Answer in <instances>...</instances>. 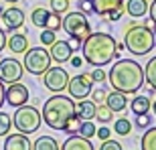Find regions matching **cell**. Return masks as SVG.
<instances>
[{
  "instance_id": "obj_1",
  "label": "cell",
  "mask_w": 156,
  "mask_h": 150,
  "mask_svg": "<svg viewBox=\"0 0 156 150\" xmlns=\"http://www.w3.org/2000/svg\"><path fill=\"white\" fill-rule=\"evenodd\" d=\"M110 85L122 93H138L144 85V67L134 59H118L110 69Z\"/></svg>"
},
{
  "instance_id": "obj_2",
  "label": "cell",
  "mask_w": 156,
  "mask_h": 150,
  "mask_svg": "<svg viewBox=\"0 0 156 150\" xmlns=\"http://www.w3.org/2000/svg\"><path fill=\"white\" fill-rule=\"evenodd\" d=\"M83 61L93 67H105L116 59V39L110 33H91L81 43Z\"/></svg>"
},
{
  "instance_id": "obj_3",
  "label": "cell",
  "mask_w": 156,
  "mask_h": 150,
  "mask_svg": "<svg viewBox=\"0 0 156 150\" xmlns=\"http://www.w3.org/2000/svg\"><path fill=\"white\" fill-rule=\"evenodd\" d=\"M43 122L51 130H59L65 132V128L69 124L71 118H75V102L71 95H63V93H55L49 99H45L43 104Z\"/></svg>"
},
{
  "instance_id": "obj_4",
  "label": "cell",
  "mask_w": 156,
  "mask_h": 150,
  "mask_svg": "<svg viewBox=\"0 0 156 150\" xmlns=\"http://www.w3.org/2000/svg\"><path fill=\"white\" fill-rule=\"evenodd\" d=\"M124 45L132 55L136 57H142V55H148L156 47V35L152 30H148L144 24H134V27H126V33H124Z\"/></svg>"
},
{
  "instance_id": "obj_5",
  "label": "cell",
  "mask_w": 156,
  "mask_h": 150,
  "mask_svg": "<svg viewBox=\"0 0 156 150\" xmlns=\"http://www.w3.org/2000/svg\"><path fill=\"white\" fill-rule=\"evenodd\" d=\"M61 29L71 37V41H77V43H83L87 37L91 35L89 18L85 16V12H81V10L67 12V16L61 20Z\"/></svg>"
},
{
  "instance_id": "obj_6",
  "label": "cell",
  "mask_w": 156,
  "mask_h": 150,
  "mask_svg": "<svg viewBox=\"0 0 156 150\" xmlns=\"http://www.w3.org/2000/svg\"><path fill=\"white\" fill-rule=\"evenodd\" d=\"M41 122H43L41 112L37 110L35 105H27V104L20 105V108H16V112H14V116H12V126L16 128V132L27 134V136L39 130Z\"/></svg>"
},
{
  "instance_id": "obj_7",
  "label": "cell",
  "mask_w": 156,
  "mask_h": 150,
  "mask_svg": "<svg viewBox=\"0 0 156 150\" xmlns=\"http://www.w3.org/2000/svg\"><path fill=\"white\" fill-rule=\"evenodd\" d=\"M23 67L29 71L30 75H43L49 67H51V55L45 47H33L24 51V61Z\"/></svg>"
},
{
  "instance_id": "obj_8",
  "label": "cell",
  "mask_w": 156,
  "mask_h": 150,
  "mask_svg": "<svg viewBox=\"0 0 156 150\" xmlns=\"http://www.w3.org/2000/svg\"><path fill=\"white\" fill-rule=\"evenodd\" d=\"M43 83H45V87L49 91L61 93L63 89H67L69 73H67L63 67H49V69L43 73Z\"/></svg>"
},
{
  "instance_id": "obj_9",
  "label": "cell",
  "mask_w": 156,
  "mask_h": 150,
  "mask_svg": "<svg viewBox=\"0 0 156 150\" xmlns=\"http://www.w3.org/2000/svg\"><path fill=\"white\" fill-rule=\"evenodd\" d=\"M95 81L91 79V73H79L75 77H69V83H67V89H69V95L73 99H85L89 93H91V87Z\"/></svg>"
},
{
  "instance_id": "obj_10",
  "label": "cell",
  "mask_w": 156,
  "mask_h": 150,
  "mask_svg": "<svg viewBox=\"0 0 156 150\" xmlns=\"http://www.w3.org/2000/svg\"><path fill=\"white\" fill-rule=\"evenodd\" d=\"M24 67L18 59H0V81L2 83H16L23 79Z\"/></svg>"
},
{
  "instance_id": "obj_11",
  "label": "cell",
  "mask_w": 156,
  "mask_h": 150,
  "mask_svg": "<svg viewBox=\"0 0 156 150\" xmlns=\"http://www.w3.org/2000/svg\"><path fill=\"white\" fill-rule=\"evenodd\" d=\"M29 102V89L24 83H10V87L4 91V104L12 105V108H20Z\"/></svg>"
},
{
  "instance_id": "obj_12",
  "label": "cell",
  "mask_w": 156,
  "mask_h": 150,
  "mask_svg": "<svg viewBox=\"0 0 156 150\" xmlns=\"http://www.w3.org/2000/svg\"><path fill=\"white\" fill-rule=\"evenodd\" d=\"M0 23H2L4 30H10V33L12 30H18L24 24V10L18 8V6H10V8L2 10V14H0Z\"/></svg>"
},
{
  "instance_id": "obj_13",
  "label": "cell",
  "mask_w": 156,
  "mask_h": 150,
  "mask_svg": "<svg viewBox=\"0 0 156 150\" xmlns=\"http://www.w3.org/2000/svg\"><path fill=\"white\" fill-rule=\"evenodd\" d=\"M73 47H71L69 41H55L51 45V51H49V55H51V61H55V63L63 65L67 63L71 57H73Z\"/></svg>"
},
{
  "instance_id": "obj_14",
  "label": "cell",
  "mask_w": 156,
  "mask_h": 150,
  "mask_svg": "<svg viewBox=\"0 0 156 150\" xmlns=\"http://www.w3.org/2000/svg\"><path fill=\"white\" fill-rule=\"evenodd\" d=\"M4 150H33V142L27 134H10L4 140Z\"/></svg>"
},
{
  "instance_id": "obj_15",
  "label": "cell",
  "mask_w": 156,
  "mask_h": 150,
  "mask_svg": "<svg viewBox=\"0 0 156 150\" xmlns=\"http://www.w3.org/2000/svg\"><path fill=\"white\" fill-rule=\"evenodd\" d=\"M108 108H110L114 114H118V112H124L126 110V105H128V98H126V93H122V91H110L108 95H105V102H104Z\"/></svg>"
},
{
  "instance_id": "obj_16",
  "label": "cell",
  "mask_w": 156,
  "mask_h": 150,
  "mask_svg": "<svg viewBox=\"0 0 156 150\" xmlns=\"http://www.w3.org/2000/svg\"><path fill=\"white\" fill-rule=\"evenodd\" d=\"M95 108L98 104H93L91 99H79L75 104V116L79 120H95Z\"/></svg>"
},
{
  "instance_id": "obj_17",
  "label": "cell",
  "mask_w": 156,
  "mask_h": 150,
  "mask_svg": "<svg viewBox=\"0 0 156 150\" xmlns=\"http://www.w3.org/2000/svg\"><path fill=\"white\" fill-rule=\"evenodd\" d=\"M61 150H95L91 144V140L83 138V136H77V134H71L69 138L63 142Z\"/></svg>"
},
{
  "instance_id": "obj_18",
  "label": "cell",
  "mask_w": 156,
  "mask_h": 150,
  "mask_svg": "<svg viewBox=\"0 0 156 150\" xmlns=\"http://www.w3.org/2000/svg\"><path fill=\"white\" fill-rule=\"evenodd\" d=\"M89 4H91V10L93 14H98V16H105L110 10H114L116 6L124 4V0H87Z\"/></svg>"
},
{
  "instance_id": "obj_19",
  "label": "cell",
  "mask_w": 156,
  "mask_h": 150,
  "mask_svg": "<svg viewBox=\"0 0 156 150\" xmlns=\"http://www.w3.org/2000/svg\"><path fill=\"white\" fill-rule=\"evenodd\" d=\"M6 47H8L12 53H24L29 49V37L23 35V33L10 35V39H6Z\"/></svg>"
},
{
  "instance_id": "obj_20",
  "label": "cell",
  "mask_w": 156,
  "mask_h": 150,
  "mask_svg": "<svg viewBox=\"0 0 156 150\" xmlns=\"http://www.w3.org/2000/svg\"><path fill=\"white\" fill-rule=\"evenodd\" d=\"M148 0H128L126 4V12L130 14L132 18H142L148 12Z\"/></svg>"
},
{
  "instance_id": "obj_21",
  "label": "cell",
  "mask_w": 156,
  "mask_h": 150,
  "mask_svg": "<svg viewBox=\"0 0 156 150\" xmlns=\"http://www.w3.org/2000/svg\"><path fill=\"white\" fill-rule=\"evenodd\" d=\"M150 98H146V95H136V98L132 99V104H130V108H132L134 116H142V114H148L150 112Z\"/></svg>"
},
{
  "instance_id": "obj_22",
  "label": "cell",
  "mask_w": 156,
  "mask_h": 150,
  "mask_svg": "<svg viewBox=\"0 0 156 150\" xmlns=\"http://www.w3.org/2000/svg\"><path fill=\"white\" fill-rule=\"evenodd\" d=\"M33 150H61V148H59V142L53 136H39L33 142Z\"/></svg>"
},
{
  "instance_id": "obj_23",
  "label": "cell",
  "mask_w": 156,
  "mask_h": 150,
  "mask_svg": "<svg viewBox=\"0 0 156 150\" xmlns=\"http://www.w3.org/2000/svg\"><path fill=\"white\" fill-rule=\"evenodd\" d=\"M49 14H51V10H47V8L39 6V8H35V10L30 12V23L35 24V27H39V29H45Z\"/></svg>"
},
{
  "instance_id": "obj_24",
  "label": "cell",
  "mask_w": 156,
  "mask_h": 150,
  "mask_svg": "<svg viewBox=\"0 0 156 150\" xmlns=\"http://www.w3.org/2000/svg\"><path fill=\"white\" fill-rule=\"evenodd\" d=\"M144 81L150 85V89L156 91V57H152L144 65Z\"/></svg>"
},
{
  "instance_id": "obj_25",
  "label": "cell",
  "mask_w": 156,
  "mask_h": 150,
  "mask_svg": "<svg viewBox=\"0 0 156 150\" xmlns=\"http://www.w3.org/2000/svg\"><path fill=\"white\" fill-rule=\"evenodd\" d=\"M95 124H93V120H81L79 122V126H77V136H83V138L87 140H91L93 136H95Z\"/></svg>"
},
{
  "instance_id": "obj_26",
  "label": "cell",
  "mask_w": 156,
  "mask_h": 150,
  "mask_svg": "<svg viewBox=\"0 0 156 150\" xmlns=\"http://www.w3.org/2000/svg\"><path fill=\"white\" fill-rule=\"evenodd\" d=\"M140 150H156V128H148L140 140Z\"/></svg>"
},
{
  "instance_id": "obj_27",
  "label": "cell",
  "mask_w": 156,
  "mask_h": 150,
  "mask_svg": "<svg viewBox=\"0 0 156 150\" xmlns=\"http://www.w3.org/2000/svg\"><path fill=\"white\" fill-rule=\"evenodd\" d=\"M112 118H114V112L105 104H98V108H95V120H99L101 124H108V122H112Z\"/></svg>"
},
{
  "instance_id": "obj_28",
  "label": "cell",
  "mask_w": 156,
  "mask_h": 150,
  "mask_svg": "<svg viewBox=\"0 0 156 150\" xmlns=\"http://www.w3.org/2000/svg\"><path fill=\"white\" fill-rule=\"evenodd\" d=\"M114 132L120 134V136H128V134L132 132V124H130V120H126V118H118V120L114 122Z\"/></svg>"
},
{
  "instance_id": "obj_29",
  "label": "cell",
  "mask_w": 156,
  "mask_h": 150,
  "mask_svg": "<svg viewBox=\"0 0 156 150\" xmlns=\"http://www.w3.org/2000/svg\"><path fill=\"white\" fill-rule=\"evenodd\" d=\"M10 126H12V118L10 114L6 112H0V136H6L10 132Z\"/></svg>"
},
{
  "instance_id": "obj_30",
  "label": "cell",
  "mask_w": 156,
  "mask_h": 150,
  "mask_svg": "<svg viewBox=\"0 0 156 150\" xmlns=\"http://www.w3.org/2000/svg\"><path fill=\"white\" fill-rule=\"evenodd\" d=\"M61 14H57V12H53L49 14V18H47V24H45V29H51V30H59L61 29Z\"/></svg>"
},
{
  "instance_id": "obj_31",
  "label": "cell",
  "mask_w": 156,
  "mask_h": 150,
  "mask_svg": "<svg viewBox=\"0 0 156 150\" xmlns=\"http://www.w3.org/2000/svg\"><path fill=\"white\" fill-rule=\"evenodd\" d=\"M39 39H41V43H43V47H45V45H53V43L57 41V35H55V30H51V29H43Z\"/></svg>"
},
{
  "instance_id": "obj_32",
  "label": "cell",
  "mask_w": 156,
  "mask_h": 150,
  "mask_svg": "<svg viewBox=\"0 0 156 150\" xmlns=\"http://www.w3.org/2000/svg\"><path fill=\"white\" fill-rule=\"evenodd\" d=\"M51 10L57 12V14L67 12L69 10V0H51Z\"/></svg>"
},
{
  "instance_id": "obj_33",
  "label": "cell",
  "mask_w": 156,
  "mask_h": 150,
  "mask_svg": "<svg viewBox=\"0 0 156 150\" xmlns=\"http://www.w3.org/2000/svg\"><path fill=\"white\" fill-rule=\"evenodd\" d=\"M124 10H126V8H124V4H120V6H116L114 10H110V12H108V14H105L104 18H108V20H112V23H116V20H120V18H122Z\"/></svg>"
},
{
  "instance_id": "obj_34",
  "label": "cell",
  "mask_w": 156,
  "mask_h": 150,
  "mask_svg": "<svg viewBox=\"0 0 156 150\" xmlns=\"http://www.w3.org/2000/svg\"><path fill=\"white\" fill-rule=\"evenodd\" d=\"M99 150H124V148H122V144L118 142V140L108 138V140H101V146H99Z\"/></svg>"
},
{
  "instance_id": "obj_35",
  "label": "cell",
  "mask_w": 156,
  "mask_h": 150,
  "mask_svg": "<svg viewBox=\"0 0 156 150\" xmlns=\"http://www.w3.org/2000/svg\"><path fill=\"white\" fill-rule=\"evenodd\" d=\"M134 124L138 128H150L152 124V118L148 114H142V116H136V120H134Z\"/></svg>"
},
{
  "instance_id": "obj_36",
  "label": "cell",
  "mask_w": 156,
  "mask_h": 150,
  "mask_svg": "<svg viewBox=\"0 0 156 150\" xmlns=\"http://www.w3.org/2000/svg\"><path fill=\"white\" fill-rule=\"evenodd\" d=\"M105 89H95V91H91V102L93 104H104L105 102Z\"/></svg>"
},
{
  "instance_id": "obj_37",
  "label": "cell",
  "mask_w": 156,
  "mask_h": 150,
  "mask_svg": "<svg viewBox=\"0 0 156 150\" xmlns=\"http://www.w3.org/2000/svg\"><path fill=\"white\" fill-rule=\"evenodd\" d=\"M95 136H98L99 140H108L112 136V130L108 128V124H104L101 128H98V130H95Z\"/></svg>"
},
{
  "instance_id": "obj_38",
  "label": "cell",
  "mask_w": 156,
  "mask_h": 150,
  "mask_svg": "<svg viewBox=\"0 0 156 150\" xmlns=\"http://www.w3.org/2000/svg\"><path fill=\"white\" fill-rule=\"evenodd\" d=\"M91 79L93 81H105V79H108V75H105V71L101 69V67H95V69L91 71Z\"/></svg>"
},
{
  "instance_id": "obj_39",
  "label": "cell",
  "mask_w": 156,
  "mask_h": 150,
  "mask_svg": "<svg viewBox=\"0 0 156 150\" xmlns=\"http://www.w3.org/2000/svg\"><path fill=\"white\" fill-rule=\"evenodd\" d=\"M79 10L81 12H85V14H91V4H89V2H87V0H81L79 2Z\"/></svg>"
},
{
  "instance_id": "obj_40",
  "label": "cell",
  "mask_w": 156,
  "mask_h": 150,
  "mask_svg": "<svg viewBox=\"0 0 156 150\" xmlns=\"http://www.w3.org/2000/svg\"><path fill=\"white\" fill-rule=\"evenodd\" d=\"M69 63H71V67H81V65H83V57H77V55H73V57L69 59Z\"/></svg>"
},
{
  "instance_id": "obj_41",
  "label": "cell",
  "mask_w": 156,
  "mask_h": 150,
  "mask_svg": "<svg viewBox=\"0 0 156 150\" xmlns=\"http://www.w3.org/2000/svg\"><path fill=\"white\" fill-rule=\"evenodd\" d=\"M148 12H150V18L156 23V0H152L150 6H148Z\"/></svg>"
},
{
  "instance_id": "obj_42",
  "label": "cell",
  "mask_w": 156,
  "mask_h": 150,
  "mask_svg": "<svg viewBox=\"0 0 156 150\" xmlns=\"http://www.w3.org/2000/svg\"><path fill=\"white\" fill-rule=\"evenodd\" d=\"M144 27H146V29H148V30H152V33H154V35H156V23H154V20H152V18H146Z\"/></svg>"
},
{
  "instance_id": "obj_43",
  "label": "cell",
  "mask_w": 156,
  "mask_h": 150,
  "mask_svg": "<svg viewBox=\"0 0 156 150\" xmlns=\"http://www.w3.org/2000/svg\"><path fill=\"white\" fill-rule=\"evenodd\" d=\"M4 47H6V33L0 29V53L4 51Z\"/></svg>"
},
{
  "instance_id": "obj_44",
  "label": "cell",
  "mask_w": 156,
  "mask_h": 150,
  "mask_svg": "<svg viewBox=\"0 0 156 150\" xmlns=\"http://www.w3.org/2000/svg\"><path fill=\"white\" fill-rule=\"evenodd\" d=\"M4 83H2V81H0V108H2V105H4Z\"/></svg>"
},
{
  "instance_id": "obj_45",
  "label": "cell",
  "mask_w": 156,
  "mask_h": 150,
  "mask_svg": "<svg viewBox=\"0 0 156 150\" xmlns=\"http://www.w3.org/2000/svg\"><path fill=\"white\" fill-rule=\"evenodd\" d=\"M150 110L154 112V116H156V99H154V102H152V105H150Z\"/></svg>"
},
{
  "instance_id": "obj_46",
  "label": "cell",
  "mask_w": 156,
  "mask_h": 150,
  "mask_svg": "<svg viewBox=\"0 0 156 150\" xmlns=\"http://www.w3.org/2000/svg\"><path fill=\"white\" fill-rule=\"evenodd\" d=\"M4 2H18V0H4Z\"/></svg>"
}]
</instances>
